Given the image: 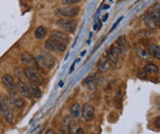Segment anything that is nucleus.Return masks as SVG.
Segmentation results:
<instances>
[{
    "label": "nucleus",
    "mask_w": 160,
    "mask_h": 134,
    "mask_svg": "<svg viewBox=\"0 0 160 134\" xmlns=\"http://www.w3.org/2000/svg\"><path fill=\"white\" fill-rule=\"evenodd\" d=\"M36 62H37L39 68L46 69V70H50L54 67L55 65V59L46 51H42L36 57Z\"/></svg>",
    "instance_id": "nucleus-1"
},
{
    "label": "nucleus",
    "mask_w": 160,
    "mask_h": 134,
    "mask_svg": "<svg viewBox=\"0 0 160 134\" xmlns=\"http://www.w3.org/2000/svg\"><path fill=\"white\" fill-rule=\"evenodd\" d=\"M56 25L65 32L73 33L77 29L78 23L76 20L72 18H61L56 22Z\"/></svg>",
    "instance_id": "nucleus-2"
},
{
    "label": "nucleus",
    "mask_w": 160,
    "mask_h": 134,
    "mask_svg": "<svg viewBox=\"0 0 160 134\" xmlns=\"http://www.w3.org/2000/svg\"><path fill=\"white\" fill-rule=\"evenodd\" d=\"M44 47H45V49L48 50V51L56 52V53H62L66 50L67 46L62 42H59V41L50 38L45 41Z\"/></svg>",
    "instance_id": "nucleus-3"
},
{
    "label": "nucleus",
    "mask_w": 160,
    "mask_h": 134,
    "mask_svg": "<svg viewBox=\"0 0 160 134\" xmlns=\"http://www.w3.org/2000/svg\"><path fill=\"white\" fill-rule=\"evenodd\" d=\"M24 71H25V75H26L27 78L29 79V81H31V82L35 83V84H42L43 83V77H42V75L38 73L37 70L27 67L24 70Z\"/></svg>",
    "instance_id": "nucleus-4"
},
{
    "label": "nucleus",
    "mask_w": 160,
    "mask_h": 134,
    "mask_svg": "<svg viewBox=\"0 0 160 134\" xmlns=\"http://www.w3.org/2000/svg\"><path fill=\"white\" fill-rule=\"evenodd\" d=\"M80 12V8L78 6H66L64 8H58L55 11L56 15L63 16L66 18H72L78 15Z\"/></svg>",
    "instance_id": "nucleus-5"
},
{
    "label": "nucleus",
    "mask_w": 160,
    "mask_h": 134,
    "mask_svg": "<svg viewBox=\"0 0 160 134\" xmlns=\"http://www.w3.org/2000/svg\"><path fill=\"white\" fill-rule=\"evenodd\" d=\"M0 113H1V115H3V117H5V119L8 122L11 123L14 121V115H13L12 112L10 111V108L8 107L5 99L1 95H0Z\"/></svg>",
    "instance_id": "nucleus-6"
},
{
    "label": "nucleus",
    "mask_w": 160,
    "mask_h": 134,
    "mask_svg": "<svg viewBox=\"0 0 160 134\" xmlns=\"http://www.w3.org/2000/svg\"><path fill=\"white\" fill-rule=\"evenodd\" d=\"M21 62L24 65H26L27 67H29V68H33L35 69V70L40 69L36 60L28 52H23L21 54Z\"/></svg>",
    "instance_id": "nucleus-7"
},
{
    "label": "nucleus",
    "mask_w": 160,
    "mask_h": 134,
    "mask_svg": "<svg viewBox=\"0 0 160 134\" xmlns=\"http://www.w3.org/2000/svg\"><path fill=\"white\" fill-rule=\"evenodd\" d=\"M112 62L108 59L107 56H101L97 61V69L101 73H106L112 69Z\"/></svg>",
    "instance_id": "nucleus-8"
},
{
    "label": "nucleus",
    "mask_w": 160,
    "mask_h": 134,
    "mask_svg": "<svg viewBox=\"0 0 160 134\" xmlns=\"http://www.w3.org/2000/svg\"><path fill=\"white\" fill-rule=\"evenodd\" d=\"M94 107L91 104L86 103L83 106L82 109V114H83V117L86 121H91L94 117Z\"/></svg>",
    "instance_id": "nucleus-9"
},
{
    "label": "nucleus",
    "mask_w": 160,
    "mask_h": 134,
    "mask_svg": "<svg viewBox=\"0 0 160 134\" xmlns=\"http://www.w3.org/2000/svg\"><path fill=\"white\" fill-rule=\"evenodd\" d=\"M50 37L51 39H54V40H57L59 42H62L64 44H67L69 42V36L66 32H63L61 31H57V29H54V31H51L50 33Z\"/></svg>",
    "instance_id": "nucleus-10"
},
{
    "label": "nucleus",
    "mask_w": 160,
    "mask_h": 134,
    "mask_svg": "<svg viewBox=\"0 0 160 134\" xmlns=\"http://www.w3.org/2000/svg\"><path fill=\"white\" fill-rule=\"evenodd\" d=\"M9 98H10V100L12 101V103L14 104L15 107L21 109L25 106L24 99L22 98V96L20 95L19 93L15 92L14 90H10V91H9Z\"/></svg>",
    "instance_id": "nucleus-11"
},
{
    "label": "nucleus",
    "mask_w": 160,
    "mask_h": 134,
    "mask_svg": "<svg viewBox=\"0 0 160 134\" xmlns=\"http://www.w3.org/2000/svg\"><path fill=\"white\" fill-rule=\"evenodd\" d=\"M120 52H119L118 48L116 47L115 44H112L107 51V57L112 62V64H117L119 62V58H120Z\"/></svg>",
    "instance_id": "nucleus-12"
},
{
    "label": "nucleus",
    "mask_w": 160,
    "mask_h": 134,
    "mask_svg": "<svg viewBox=\"0 0 160 134\" xmlns=\"http://www.w3.org/2000/svg\"><path fill=\"white\" fill-rule=\"evenodd\" d=\"M17 89H18V91H19V94L22 97H24V98H26V99L31 98V92H29V87L26 82L19 80V81L17 82Z\"/></svg>",
    "instance_id": "nucleus-13"
},
{
    "label": "nucleus",
    "mask_w": 160,
    "mask_h": 134,
    "mask_svg": "<svg viewBox=\"0 0 160 134\" xmlns=\"http://www.w3.org/2000/svg\"><path fill=\"white\" fill-rule=\"evenodd\" d=\"M2 83H3V85L6 88L9 89V91L10 90H15V88H17V84H16L15 80L8 73H6V75L2 77Z\"/></svg>",
    "instance_id": "nucleus-14"
},
{
    "label": "nucleus",
    "mask_w": 160,
    "mask_h": 134,
    "mask_svg": "<svg viewBox=\"0 0 160 134\" xmlns=\"http://www.w3.org/2000/svg\"><path fill=\"white\" fill-rule=\"evenodd\" d=\"M27 85H28V87H29V92H31V97H33V98H35V99H39L40 97H42V90L39 89L37 84H35V83H33L31 81H29L27 83Z\"/></svg>",
    "instance_id": "nucleus-15"
},
{
    "label": "nucleus",
    "mask_w": 160,
    "mask_h": 134,
    "mask_svg": "<svg viewBox=\"0 0 160 134\" xmlns=\"http://www.w3.org/2000/svg\"><path fill=\"white\" fill-rule=\"evenodd\" d=\"M115 45H116V47L118 48L121 56H123V55L127 52L128 44H127V40H126L125 36H119L118 39H117V42H116Z\"/></svg>",
    "instance_id": "nucleus-16"
},
{
    "label": "nucleus",
    "mask_w": 160,
    "mask_h": 134,
    "mask_svg": "<svg viewBox=\"0 0 160 134\" xmlns=\"http://www.w3.org/2000/svg\"><path fill=\"white\" fill-rule=\"evenodd\" d=\"M148 16H149L153 21L158 22L160 19V4L158 3L154 4V5L150 8L149 12H148Z\"/></svg>",
    "instance_id": "nucleus-17"
},
{
    "label": "nucleus",
    "mask_w": 160,
    "mask_h": 134,
    "mask_svg": "<svg viewBox=\"0 0 160 134\" xmlns=\"http://www.w3.org/2000/svg\"><path fill=\"white\" fill-rule=\"evenodd\" d=\"M74 119H73L72 115H65L63 119L62 122V127L61 129H67V130L71 131V128L74 126Z\"/></svg>",
    "instance_id": "nucleus-18"
},
{
    "label": "nucleus",
    "mask_w": 160,
    "mask_h": 134,
    "mask_svg": "<svg viewBox=\"0 0 160 134\" xmlns=\"http://www.w3.org/2000/svg\"><path fill=\"white\" fill-rule=\"evenodd\" d=\"M84 86L88 89V91L94 92L95 90H96V83H95L94 79H93L91 77H88L84 78Z\"/></svg>",
    "instance_id": "nucleus-19"
},
{
    "label": "nucleus",
    "mask_w": 160,
    "mask_h": 134,
    "mask_svg": "<svg viewBox=\"0 0 160 134\" xmlns=\"http://www.w3.org/2000/svg\"><path fill=\"white\" fill-rule=\"evenodd\" d=\"M82 109H83V107H82V105L80 103H74L70 107V114H71V115H72L73 117H75V119L79 117L80 113H81Z\"/></svg>",
    "instance_id": "nucleus-20"
},
{
    "label": "nucleus",
    "mask_w": 160,
    "mask_h": 134,
    "mask_svg": "<svg viewBox=\"0 0 160 134\" xmlns=\"http://www.w3.org/2000/svg\"><path fill=\"white\" fill-rule=\"evenodd\" d=\"M148 52L153 58L160 60V46L156 44H150L148 46Z\"/></svg>",
    "instance_id": "nucleus-21"
},
{
    "label": "nucleus",
    "mask_w": 160,
    "mask_h": 134,
    "mask_svg": "<svg viewBox=\"0 0 160 134\" xmlns=\"http://www.w3.org/2000/svg\"><path fill=\"white\" fill-rule=\"evenodd\" d=\"M46 34H47V31L45 29V27L43 26H39L35 31V36L37 39H43L46 36Z\"/></svg>",
    "instance_id": "nucleus-22"
},
{
    "label": "nucleus",
    "mask_w": 160,
    "mask_h": 134,
    "mask_svg": "<svg viewBox=\"0 0 160 134\" xmlns=\"http://www.w3.org/2000/svg\"><path fill=\"white\" fill-rule=\"evenodd\" d=\"M145 71H146V73H157L159 71V68L154 64H147L145 66Z\"/></svg>",
    "instance_id": "nucleus-23"
},
{
    "label": "nucleus",
    "mask_w": 160,
    "mask_h": 134,
    "mask_svg": "<svg viewBox=\"0 0 160 134\" xmlns=\"http://www.w3.org/2000/svg\"><path fill=\"white\" fill-rule=\"evenodd\" d=\"M143 22H145V27H148V29H154L155 27H156V22H155V21H153L148 15L146 16V17H145V19H143Z\"/></svg>",
    "instance_id": "nucleus-24"
},
{
    "label": "nucleus",
    "mask_w": 160,
    "mask_h": 134,
    "mask_svg": "<svg viewBox=\"0 0 160 134\" xmlns=\"http://www.w3.org/2000/svg\"><path fill=\"white\" fill-rule=\"evenodd\" d=\"M137 54L141 58H143V59H148L149 58V52H147L146 50H145L141 47L137 48Z\"/></svg>",
    "instance_id": "nucleus-25"
},
{
    "label": "nucleus",
    "mask_w": 160,
    "mask_h": 134,
    "mask_svg": "<svg viewBox=\"0 0 160 134\" xmlns=\"http://www.w3.org/2000/svg\"><path fill=\"white\" fill-rule=\"evenodd\" d=\"M15 75L20 78L19 80H21V81H24L25 78H27L26 75H25V71H22L20 68H16V69H15ZM24 82H25V81H24Z\"/></svg>",
    "instance_id": "nucleus-26"
},
{
    "label": "nucleus",
    "mask_w": 160,
    "mask_h": 134,
    "mask_svg": "<svg viewBox=\"0 0 160 134\" xmlns=\"http://www.w3.org/2000/svg\"><path fill=\"white\" fill-rule=\"evenodd\" d=\"M71 133L72 134H84V129L80 125H74L71 128Z\"/></svg>",
    "instance_id": "nucleus-27"
},
{
    "label": "nucleus",
    "mask_w": 160,
    "mask_h": 134,
    "mask_svg": "<svg viewBox=\"0 0 160 134\" xmlns=\"http://www.w3.org/2000/svg\"><path fill=\"white\" fill-rule=\"evenodd\" d=\"M81 1V0H61V2H62V4L66 6H74L75 4L79 3V2Z\"/></svg>",
    "instance_id": "nucleus-28"
},
{
    "label": "nucleus",
    "mask_w": 160,
    "mask_h": 134,
    "mask_svg": "<svg viewBox=\"0 0 160 134\" xmlns=\"http://www.w3.org/2000/svg\"><path fill=\"white\" fill-rule=\"evenodd\" d=\"M138 77L139 78H145L146 77V71H145V70L143 71H141L139 73H138Z\"/></svg>",
    "instance_id": "nucleus-29"
},
{
    "label": "nucleus",
    "mask_w": 160,
    "mask_h": 134,
    "mask_svg": "<svg viewBox=\"0 0 160 134\" xmlns=\"http://www.w3.org/2000/svg\"><path fill=\"white\" fill-rule=\"evenodd\" d=\"M122 20H123V17H121V18H120V19H119V20L117 21V22H116V23H115V24H114V26H113V27H111L110 31H113V29H115V27H117V26H118V24H119V23H120V22H121V21H122Z\"/></svg>",
    "instance_id": "nucleus-30"
},
{
    "label": "nucleus",
    "mask_w": 160,
    "mask_h": 134,
    "mask_svg": "<svg viewBox=\"0 0 160 134\" xmlns=\"http://www.w3.org/2000/svg\"><path fill=\"white\" fill-rule=\"evenodd\" d=\"M154 123H155V125H156V126H158V127H160V115H158V117H157L156 119H155Z\"/></svg>",
    "instance_id": "nucleus-31"
},
{
    "label": "nucleus",
    "mask_w": 160,
    "mask_h": 134,
    "mask_svg": "<svg viewBox=\"0 0 160 134\" xmlns=\"http://www.w3.org/2000/svg\"><path fill=\"white\" fill-rule=\"evenodd\" d=\"M60 134H72L70 130H67V129H61Z\"/></svg>",
    "instance_id": "nucleus-32"
},
{
    "label": "nucleus",
    "mask_w": 160,
    "mask_h": 134,
    "mask_svg": "<svg viewBox=\"0 0 160 134\" xmlns=\"http://www.w3.org/2000/svg\"><path fill=\"white\" fill-rule=\"evenodd\" d=\"M45 134H56V133L54 132V131L52 130V129H48V130H47L46 132H45Z\"/></svg>",
    "instance_id": "nucleus-33"
},
{
    "label": "nucleus",
    "mask_w": 160,
    "mask_h": 134,
    "mask_svg": "<svg viewBox=\"0 0 160 134\" xmlns=\"http://www.w3.org/2000/svg\"><path fill=\"white\" fill-rule=\"evenodd\" d=\"M107 18H108V14H106V15L103 16V20H102V21H103V22H105V21L107 20Z\"/></svg>",
    "instance_id": "nucleus-34"
},
{
    "label": "nucleus",
    "mask_w": 160,
    "mask_h": 134,
    "mask_svg": "<svg viewBox=\"0 0 160 134\" xmlns=\"http://www.w3.org/2000/svg\"><path fill=\"white\" fill-rule=\"evenodd\" d=\"M109 8V5H104L103 9H108Z\"/></svg>",
    "instance_id": "nucleus-35"
},
{
    "label": "nucleus",
    "mask_w": 160,
    "mask_h": 134,
    "mask_svg": "<svg viewBox=\"0 0 160 134\" xmlns=\"http://www.w3.org/2000/svg\"><path fill=\"white\" fill-rule=\"evenodd\" d=\"M84 54H86V51H84V52H82V54H81V55H82V56H84Z\"/></svg>",
    "instance_id": "nucleus-36"
},
{
    "label": "nucleus",
    "mask_w": 160,
    "mask_h": 134,
    "mask_svg": "<svg viewBox=\"0 0 160 134\" xmlns=\"http://www.w3.org/2000/svg\"><path fill=\"white\" fill-rule=\"evenodd\" d=\"M158 27H159V29H160V19H159V21H158Z\"/></svg>",
    "instance_id": "nucleus-37"
},
{
    "label": "nucleus",
    "mask_w": 160,
    "mask_h": 134,
    "mask_svg": "<svg viewBox=\"0 0 160 134\" xmlns=\"http://www.w3.org/2000/svg\"><path fill=\"white\" fill-rule=\"evenodd\" d=\"M158 1H159V2H160V0H158Z\"/></svg>",
    "instance_id": "nucleus-38"
},
{
    "label": "nucleus",
    "mask_w": 160,
    "mask_h": 134,
    "mask_svg": "<svg viewBox=\"0 0 160 134\" xmlns=\"http://www.w3.org/2000/svg\"><path fill=\"white\" fill-rule=\"evenodd\" d=\"M0 115H1V113H0Z\"/></svg>",
    "instance_id": "nucleus-39"
}]
</instances>
